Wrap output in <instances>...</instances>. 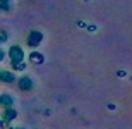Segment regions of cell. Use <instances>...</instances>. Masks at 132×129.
<instances>
[{
  "label": "cell",
  "mask_w": 132,
  "mask_h": 129,
  "mask_svg": "<svg viewBox=\"0 0 132 129\" xmlns=\"http://www.w3.org/2000/svg\"><path fill=\"white\" fill-rule=\"evenodd\" d=\"M9 57H10V62H22L24 60V50L21 48L19 45H12L9 50Z\"/></svg>",
  "instance_id": "cell-1"
},
{
  "label": "cell",
  "mask_w": 132,
  "mask_h": 129,
  "mask_svg": "<svg viewBox=\"0 0 132 129\" xmlns=\"http://www.w3.org/2000/svg\"><path fill=\"white\" fill-rule=\"evenodd\" d=\"M41 41H43V33H41V31L34 29V31H31L29 35H28V45L33 47V48H36Z\"/></svg>",
  "instance_id": "cell-2"
},
{
  "label": "cell",
  "mask_w": 132,
  "mask_h": 129,
  "mask_svg": "<svg viewBox=\"0 0 132 129\" xmlns=\"http://www.w3.org/2000/svg\"><path fill=\"white\" fill-rule=\"evenodd\" d=\"M17 86H19L21 91H31L33 89V79H31L29 76H22L17 81Z\"/></svg>",
  "instance_id": "cell-3"
},
{
  "label": "cell",
  "mask_w": 132,
  "mask_h": 129,
  "mask_svg": "<svg viewBox=\"0 0 132 129\" xmlns=\"http://www.w3.org/2000/svg\"><path fill=\"white\" fill-rule=\"evenodd\" d=\"M29 62L31 64H36V65H41L45 62V55L39 54V52H31L29 54Z\"/></svg>",
  "instance_id": "cell-7"
},
{
  "label": "cell",
  "mask_w": 132,
  "mask_h": 129,
  "mask_svg": "<svg viewBox=\"0 0 132 129\" xmlns=\"http://www.w3.org/2000/svg\"><path fill=\"white\" fill-rule=\"evenodd\" d=\"M12 69H14V71H24L26 64H24V62H12Z\"/></svg>",
  "instance_id": "cell-8"
},
{
  "label": "cell",
  "mask_w": 132,
  "mask_h": 129,
  "mask_svg": "<svg viewBox=\"0 0 132 129\" xmlns=\"http://www.w3.org/2000/svg\"><path fill=\"white\" fill-rule=\"evenodd\" d=\"M7 129H24V127H7Z\"/></svg>",
  "instance_id": "cell-13"
},
{
  "label": "cell",
  "mask_w": 132,
  "mask_h": 129,
  "mask_svg": "<svg viewBox=\"0 0 132 129\" xmlns=\"http://www.w3.org/2000/svg\"><path fill=\"white\" fill-rule=\"evenodd\" d=\"M4 41H7V33L5 31H0V43H4Z\"/></svg>",
  "instance_id": "cell-10"
},
{
  "label": "cell",
  "mask_w": 132,
  "mask_h": 129,
  "mask_svg": "<svg viewBox=\"0 0 132 129\" xmlns=\"http://www.w3.org/2000/svg\"><path fill=\"white\" fill-rule=\"evenodd\" d=\"M0 10L9 12V10H10V2H2V0H0Z\"/></svg>",
  "instance_id": "cell-9"
},
{
  "label": "cell",
  "mask_w": 132,
  "mask_h": 129,
  "mask_svg": "<svg viewBox=\"0 0 132 129\" xmlns=\"http://www.w3.org/2000/svg\"><path fill=\"white\" fill-rule=\"evenodd\" d=\"M5 59V52H4V50H2V48H0V62H2V60H4Z\"/></svg>",
  "instance_id": "cell-12"
},
{
  "label": "cell",
  "mask_w": 132,
  "mask_h": 129,
  "mask_svg": "<svg viewBox=\"0 0 132 129\" xmlns=\"http://www.w3.org/2000/svg\"><path fill=\"white\" fill-rule=\"evenodd\" d=\"M5 124H7V122H5L4 119H0V129H7V127H5Z\"/></svg>",
  "instance_id": "cell-11"
},
{
  "label": "cell",
  "mask_w": 132,
  "mask_h": 129,
  "mask_svg": "<svg viewBox=\"0 0 132 129\" xmlns=\"http://www.w3.org/2000/svg\"><path fill=\"white\" fill-rule=\"evenodd\" d=\"M2 119L5 120V122H12V120L17 119V110L15 109H4V114H2Z\"/></svg>",
  "instance_id": "cell-4"
},
{
  "label": "cell",
  "mask_w": 132,
  "mask_h": 129,
  "mask_svg": "<svg viewBox=\"0 0 132 129\" xmlns=\"http://www.w3.org/2000/svg\"><path fill=\"white\" fill-rule=\"evenodd\" d=\"M2 2H10V0H2Z\"/></svg>",
  "instance_id": "cell-14"
},
{
  "label": "cell",
  "mask_w": 132,
  "mask_h": 129,
  "mask_svg": "<svg viewBox=\"0 0 132 129\" xmlns=\"http://www.w3.org/2000/svg\"><path fill=\"white\" fill-rule=\"evenodd\" d=\"M0 81H4V83H7V85L14 83L15 81L14 72H12V71H0Z\"/></svg>",
  "instance_id": "cell-6"
},
{
  "label": "cell",
  "mask_w": 132,
  "mask_h": 129,
  "mask_svg": "<svg viewBox=\"0 0 132 129\" xmlns=\"http://www.w3.org/2000/svg\"><path fill=\"white\" fill-rule=\"evenodd\" d=\"M12 105H14V98L10 95H7V93L0 95V107L2 109H10Z\"/></svg>",
  "instance_id": "cell-5"
}]
</instances>
